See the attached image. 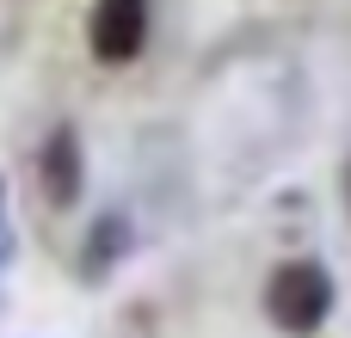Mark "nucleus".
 I'll list each match as a JSON object with an SVG mask.
<instances>
[{"instance_id": "obj_3", "label": "nucleus", "mask_w": 351, "mask_h": 338, "mask_svg": "<svg viewBox=\"0 0 351 338\" xmlns=\"http://www.w3.org/2000/svg\"><path fill=\"white\" fill-rule=\"evenodd\" d=\"M37 185H43V203H49V209H74V203H80V191H86V154H80V129H74V123H56V129L43 135Z\"/></svg>"}, {"instance_id": "obj_2", "label": "nucleus", "mask_w": 351, "mask_h": 338, "mask_svg": "<svg viewBox=\"0 0 351 338\" xmlns=\"http://www.w3.org/2000/svg\"><path fill=\"white\" fill-rule=\"evenodd\" d=\"M148 43V0H93L86 12V49L111 68L136 62Z\"/></svg>"}, {"instance_id": "obj_4", "label": "nucleus", "mask_w": 351, "mask_h": 338, "mask_svg": "<svg viewBox=\"0 0 351 338\" xmlns=\"http://www.w3.org/2000/svg\"><path fill=\"white\" fill-rule=\"evenodd\" d=\"M123 252H130V222H123V216H99V222H93V234H86L80 271H86V277H105Z\"/></svg>"}, {"instance_id": "obj_5", "label": "nucleus", "mask_w": 351, "mask_h": 338, "mask_svg": "<svg viewBox=\"0 0 351 338\" xmlns=\"http://www.w3.org/2000/svg\"><path fill=\"white\" fill-rule=\"evenodd\" d=\"M0 216H6V185H0Z\"/></svg>"}, {"instance_id": "obj_1", "label": "nucleus", "mask_w": 351, "mask_h": 338, "mask_svg": "<svg viewBox=\"0 0 351 338\" xmlns=\"http://www.w3.org/2000/svg\"><path fill=\"white\" fill-rule=\"evenodd\" d=\"M265 314L290 338H315L333 314V271L321 259H284L265 277Z\"/></svg>"}]
</instances>
